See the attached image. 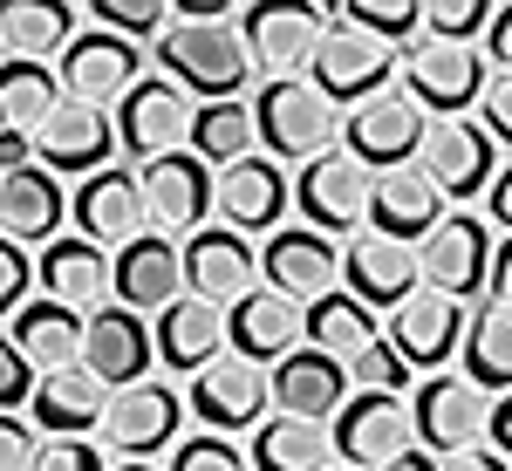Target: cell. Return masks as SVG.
Instances as JSON below:
<instances>
[{"instance_id": "30bf717a", "label": "cell", "mask_w": 512, "mask_h": 471, "mask_svg": "<svg viewBox=\"0 0 512 471\" xmlns=\"http://www.w3.org/2000/svg\"><path fill=\"white\" fill-rule=\"evenodd\" d=\"M492 246H499L492 219L444 212V226L417 246V274H424V287H437V294H451V301L472 308L478 294H485V280H492Z\"/></svg>"}, {"instance_id": "8992f818", "label": "cell", "mask_w": 512, "mask_h": 471, "mask_svg": "<svg viewBox=\"0 0 512 471\" xmlns=\"http://www.w3.org/2000/svg\"><path fill=\"white\" fill-rule=\"evenodd\" d=\"M403 96L424 110V117H465L478 110V96H485V82H492V62H485V48H444V41H417V48H403Z\"/></svg>"}, {"instance_id": "9a60e30c", "label": "cell", "mask_w": 512, "mask_h": 471, "mask_svg": "<svg viewBox=\"0 0 512 471\" xmlns=\"http://www.w3.org/2000/svg\"><path fill=\"white\" fill-rule=\"evenodd\" d=\"M185 431V390L178 383H130V390H110V410H103V444L123 451V458H151V451H171Z\"/></svg>"}, {"instance_id": "4fadbf2b", "label": "cell", "mask_w": 512, "mask_h": 471, "mask_svg": "<svg viewBox=\"0 0 512 471\" xmlns=\"http://www.w3.org/2000/svg\"><path fill=\"white\" fill-rule=\"evenodd\" d=\"M55 82H62V96H69V103H89V110H117L123 96L144 82V48H130V41L103 35V28H82V35L62 48V62H55Z\"/></svg>"}, {"instance_id": "d6a6232c", "label": "cell", "mask_w": 512, "mask_h": 471, "mask_svg": "<svg viewBox=\"0 0 512 471\" xmlns=\"http://www.w3.org/2000/svg\"><path fill=\"white\" fill-rule=\"evenodd\" d=\"M82 321H89V314H76V308H62V301H48V294H35L28 308L7 321V342L28 355L35 376H55V369H76V362H82Z\"/></svg>"}, {"instance_id": "cb8c5ba5", "label": "cell", "mask_w": 512, "mask_h": 471, "mask_svg": "<svg viewBox=\"0 0 512 471\" xmlns=\"http://www.w3.org/2000/svg\"><path fill=\"white\" fill-rule=\"evenodd\" d=\"M253 287H260V253H253L246 233L212 219L205 233L185 239V294L212 301V308H233L239 294H253Z\"/></svg>"}, {"instance_id": "484cf974", "label": "cell", "mask_w": 512, "mask_h": 471, "mask_svg": "<svg viewBox=\"0 0 512 471\" xmlns=\"http://www.w3.org/2000/svg\"><path fill=\"white\" fill-rule=\"evenodd\" d=\"M35 287L48 294V301L76 308V314H96V308H110V301H117L110 253H103L96 239H82V233H62V239H48V246H41Z\"/></svg>"}, {"instance_id": "836d02e7", "label": "cell", "mask_w": 512, "mask_h": 471, "mask_svg": "<svg viewBox=\"0 0 512 471\" xmlns=\"http://www.w3.org/2000/svg\"><path fill=\"white\" fill-rule=\"evenodd\" d=\"M76 7H62V0H7L0 7V48H7V62H62V48L76 41Z\"/></svg>"}, {"instance_id": "5b68a950", "label": "cell", "mask_w": 512, "mask_h": 471, "mask_svg": "<svg viewBox=\"0 0 512 471\" xmlns=\"http://www.w3.org/2000/svg\"><path fill=\"white\" fill-rule=\"evenodd\" d=\"M185 410L198 417V431H260L267 417H274V383H267V369L260 362H246V355H219L212 369H198L192 383H185Z\"/></svg>"}, {"instance_id": "7dc6e473", "label": "cell", "mask_w": 512, "mask_h": 471, "mask_svg": "<svg viewBox=\"0 0 512 471\" xmlns=\"http://www.w3.org/2000/svg\"><path fill=\"white\" fill-rule=\"evenodd\" d=\"M35 369H28V355L14 349V342H7V328H0V410H7V417H21V410H28V396H35Z\"/></svg>"}, {"instance_id": "ffe728a7", "label": "cell", "mask_w": 512, "mask_h": 471, "mask_svg": "<svg viewBox=\"0 0 512 471\" xmlns=\"http://www.w3.org/2000/svg\"><path fill=\"white\" fill-rule=\"evenodd\" d=\"M110 280H117V308L130 314H164L171 301H185V239L171 233H137L130 246L110 253Z\"/></svg>"}, {"instance_id": "816d5d0a", "label": "cell", "mask_w": 512, "mask_h": 471, "mask_svg": "<svg viewBox=\"0 0 512 471\" xmlns=\"http://www.w3.org/2000/svg\"><path fill=\"white\" fill-rule=\"evenodd\" d=\"M485 301H492V308H512V233L492 246V280H485Z\"/></svg>"}, {"instance_id": "d6986e66", "label": "cell", "mask_w": 512, "mask_h": 471, "mask_svg": "<svg viewBox=\"0 0 512 471\" xmlns=\"http://www.w3.org/2000/svg\"><path fill=\"white\" fill-rule=\"evenodd\" d=\"M260 280L274 287V294H287V301H321V294H335L342 287V239L315 233V226H280V233H267V246H260Z\"/></svg>"}, {"instance_id": "f907efd6", "label": "cell", "mask_w": 512, "mask_h": 471, "mask_svg": "<svg viewBox=\"0 0 512 471\" xmlns=\"http://www.w3.org/2000/svg\"><path fill=\"white\" fill-rule=\"evenodd\" d=\"M485 62H492V76H512V7H492V28H485Z\"/></svg>"}, {"instance_id": "f5cc1de1", "label": "cell", "mask_w": 512, "mask_h": 471, "mask_svg": "<svg viewBox=\"0 0 512 471\" xmlns=\"http://www.w3.org/2000/svg\"><path fill=\"white\" fill-rule=\"evenodd\" d=\"M28 164H35V137L28 130H0V178L28 171Z\"/></svg>"}, {"instance_id": "7a4b0ae2", "label": "cell", "mask_w": 512, "mask_h": 471, "mask_svg": "<svg viewBox=\"0 0 512 471\" xmlns=\"http://www.w3.org/2000/svg\"><path fill=\"white\" fill-rule=\"evenodd\" d=\"M246 103H253L260 151L274 157V164H315V157L342 151V110H335V103H328L308 76L260 82Z\"/></svg>"}, {"instance_id": "681fc988", "label": "cell", "mask_w": 512, "mask_h": 471, "mask_svg": "<svg viewBox=\"0 0 512 471\" xmlns=\"http://www.w3.org/2000/svg\"><path fill=\"white\" fill-rule=\"evenodd\" d=\"M35 444H41V431H28L21 417L0 410V471H28L35 465Z\"/></svg>"}, {"instance_id": "1f68e13d", "label": "cell", "mask_w": 512, "mask_h": 471, "mask_svg": "<svg viewBox=\"0 0 512 471\" xmlns=\"http://www.w3.org/2000/svg\"><path fill=\"white\" fill-rule=\"evenodd\" d=\"M103 410H110V390H103L82 362L41 376L35 396H28V417H35L41 437H96L103 431Z\"/></svg>"}, {"instance_id": "c3c4849f", "label": "cell", "mask_w": 512, "mask_h": 471, "mask_svg": "<svg viewBox=\"0 0 512 471\" xmlns=\"http://www.w3.org/2000/svg\"><path fill=\"white\" fill-rule=\"evenodd\" d=\"M478 123H485V137L512 151V76H492L485 82V96H478Z\"/></svg>"}, {"instance_id": "680465c9", "label": "cell", "mask_w": 512, "mask_h": 471, "mask_svg": "<svg viewBox=\"0 0 512 471\" xmlns=\"http://www.w3.org/2000/svg\"><path fill=\"white\" fill-rule=\"evenodd\" d=\"M117 471H158V465H144V458H123V465Z\"/></svg>"}, {"instance_id": "52a82bcc", "label": "cell", "mask_w": 512, "mask_h": 471, "mask_svg": "<svg viewBox=\"0 0 512 471\" xmlns=\"http://www.w3.org/2000/svg\"><path fill=\"white\" fill-rule=\"evenodd\" d=\"M485 424H492V396L478 383H465L458 369H437L410 390V431L437 458H458V451L485 444Z\"/></svg>"}, {"instance_id": "603a6c76", "label": "cell", "mask_w": 512, "mask_h": 471, "mask_svg": "<svg viewBox=\"0 0 512 471\" xmlns=\"http://www.w3.org/2000/svg\"><path fill=\"white\" fill-rule=\"evenodd\" d=\"M287 205H294V185H287V171H280L267 151H253V157H239L233 171H219V198H212V219L253 239V233H280Z\"/></svg>"}, {"instance_id": "5bb4252c", "label": "cell", "mask_w": 512, "mask_h": 471, "mask_svg": "<svg viewBox=\"0 0 512 471\" xmlns=\"http://www.w3.org/2000/svg\"><path fill=\"white\" fill-rule=\"evenodd\" d=\"M192 110H198V103L178 89V82L144 76L117 103V151L137 157V171L158 164V157H171V151H185V137H192Z\"/></svg>"}, {"instance_id": "9f6ffc18", "label": "cell", "mask_w": 512, "mask_h": 471, "mask_svg": "<svg viewBox=\"0 0 512 471\" xmlns=\"http://www.w3.org/2000/svg\"><path fill=\"white\" fill-rule=\"evenodd\" d=\"M444 471H512L492 444H472V451H458V458H444Z\"/></svg>"}, {"instance_id": "ac0fdd59", "label": "cell", "mask_w": 512, "mask_h": 471, "mask_svg": "<svg viewBox=\"0 0 512 471\" xmlns=\"http://www.w3.org/2000/svg\"><path fill=\"white\" fill-rule=\"evenodd\" d=\"M144 178V205H151V226L171 239H192L212 226V198H219V171L198 164L192 151H171L158 164L137 171Z\"/></svg>"}, {"instance_id": "ba28073f", "label": "cell", "mask_w": 512, "mask_h": 471, "mask_svg": "<svg viewBox=\"0 0 512 471\" xmlns=\"http://www.w3.org/2000/svg\"><path fill=\"white\" fill-rule=\"evenodd\" d=\"M424 130L431 117L403 96V89H383V96H369V103H355L349 117H342V151L369 171V178H383V171H403V164H417L424 151Z\"/></svg>"}, {"instance_id": "7c38bea8", "label": "cell", "mask_w": 512, "mask_h": 471, "mask_svg": "<svg viewBox=\"0 0 512 471\" xmlns=\"http://www.w3.org/2000/svg\"><path fill=\"white\" fill-rule=\"evenodd\" d=\"M335 458L349 471H383L390 458H403L417 431H410V396H383V390H355L342 410H335Z\"/></svg>"}, {"instance_id": "7402d4cb", "label": "cell", "mask_w": 512, "mask_h": 471, "mask_svg": "<svg viewBox=\"0 0 512 471\" xmlns=\"http://www.w3.org/2000/svg\"><path fill=\"white\" fill-rule=\"evenodd\" d=\"M151 362H158V342H151V321L130 308H96L82 321V369L103 383V390H130V383H144L151 376Z\"/></svg>"}, {"instance_id": "8fae6325", "label": "cell", "mask_w": 512, "mask_h": 471, "mask_svg": "<svg viewBox=\"0 0 512 471\" xmlns=\"http://www.w3.org/2000/svg\"><path fill=\"white\" fill-rule=\"evenodd\" d=\"M369 171L349 151H328L315 164L294 171V205H301V226H315L328 239H355L369 226Z\"/></svg>"}, {"instance_id": "4316f807", "label": "cell", "mask_w": 512, "mask_h": 471, "mask_svg": "<svg viewBox=\"0 0 512 471\" xmlns=\"http://www.w3.org/2000/svg\"><path fill=\"white\" fill-rule=\"evenodd\" d=\"M451 198L424 178V164H403V171H383L369 185V233L396 239V246H424V239L444 226Z\"/></svg>"}, {"instance_id": "f1b7e54d", "label": "cell", "mask_w": 512, "mask_h": 471, "mask_svg": "<svg viewBox=\"0 0 512 471\" xmlns=\"http://www.w3.org/2000/svg\"><path fill=\"white\" fill-rule=\"evenodd\" d=\"M226 349L260 362V369H274L280 355L301 349V301H287V294H274L260 280L253 294H239L233 308H226Z\"/></svg>"}, {"instance_id": "bcb514c9", "label": "cell", "mask_w": 512, "mask_h": 471, "mask_svg": "<svg viewBox=\"0 0 512 471\" xmlns=\"http://www.w3.org/2000/svg\"><path fill=\"white\" fill-rule=\"evenodd\" d=\"M28 471H110V465H103V444L96 437H41Z\"/></svg>"}, {"instance_id": "7bdbcfd3", "label": "cell", "mask_w": 512, "mask_h": 471, "mask_svg": "<svg viewBox=\"0 0 512 471\" xmlns=\"http://www.w3.org/2000/svg\"><path fill=\"white\" fill-rule=\"evenodd\" d=\"M349 383H355V390H383V396H410V390H417L410 362H403L383 335H376L362 355H349Z\"/></svg>"}, {"instance_id": "f546056e", "label": "cell", "mask_w": 512, "mask_h": 471, "mask_svg": "<svg viewBox=\"0 0 512 471\" xmlns=\"http://www.w3.org/2000/svg\"><path fill=\"white\" fill-rule=\"evenodd\" d=\"M151 342H158V362L171 376H185L192 383L198 369H212L219 355H226V308H212V301H171V308L151 321Z\"/></svg>"}, {"instance_id": "9c48e42d", "label": "cell", "mask_w": 512, "mask_h": 471, "mask_svg": "<svg viewBox=\"0 0 512 471\" xmlns=\"http://www.w3.org/2000/svg\"><path fill=\"white\" fill-rule=\"evenodd\" d=\"M417 164H424V178H431L458 212H472V198H485L492 178H499V144L485 137L478 117H437L431 130H424Z\"/></svg>"}, {"instance_id": "3957f363", "label": "cell", "mask_w": 512, "mask_h": 471, "mask_svg": "<svg viewBox=\"0 0 512 471\" xmlns=\"http://www.w3.org/2000/svg\"><path fill=\"white\" fill-rule=\"evenodd\" d=\"M396 69H403V48H390V41L362 35V28H349V21H335V14H328V35H321V48H315L308 82H315L321 96L349 117L355 103H369V96H383V89H390Z\"/></svg>"}, {"instance_id": "f35d334b", "label": "cell", "mask_w": 512, "mask_h": 471, "mask_svg": "<svg viewBox=\"0 0 512 471\" xmlns=\"http://www.w3.org/2000/svg\"><path fill=\"white\" fill-rule=\"evenodd\" d=\"M69 96L48 62H0V130H28L35 137L41 123L55 117Z\"/></svg>"}, {"instance_id": "db71d44e", "label": "cell", "mask_w": 512, "mask_h": 471, "mask_svg": "<svg viewBox=\"0 0 512 471\" xmlns=\"http://www.w3.org/2000/svg\"><path fill=\"white\" fill-rule=\"evenodd\" d=\"M485 444H492V451H499V458L512 465V390H506V396H492V424H485Z\"/></svg>"}, {"instance_id": "11a10c76", "label": "cell", "mask_w": 512, "mask_h": 471, "mask_svg": "<svg viewBox=\"0 0 512 471\" xmlns=\"http://www.w3.org/2000/svg\"><path fill=\"white\" fill-rule=\"evenodd\" d=\"M485 219H499L512 233V164H499V178H492V192H485Z\"/></svg>"}, {"instance_id": "4dcf8cb0", "label": "cell", "mask_w": 512, "mask_h": 471, "mask_svg": "<svg viewBox=\"0 0 512 471\" xmlns=\"http://www.w3.org/2000/svg\"><path fill=\"white\" fill-rule=\"evenodd\" d=\"M62 219H69V185L55 178V171H14V178H0V233L14 239V246H48V239H62Z\"/></svg>"}, {"instance_id": "8d00e7d4", "label": "cell", "mask_w": 512, "mask_h": 471, "mask_svg": "<svg viewBox=\"0 0 512 471\" xmlns=\"http://www.w3.org/2000/svg\"><path fill=\"white\" fill-rule=\"evenodd\" d=\"M458 376L478 383L485 396L512 390V308H472V328H465V349H458Z\"/></svg>"}, {"instance_id": "b9f144b4", "label": "cell", "mask_w": 512, "mask_h": 471, "mask_svg": "<svg viewBox=\"0 0 512 471\" xmlns=\"http://www.w3.org/2000/svg\"><path fill=\"white\" fill-rule=\"evenodd\" d=\"M492 28V7L485 0H431L424 7V41H444V48H472Z\"/></svg>"}, {"instance_id": "d4e9b609", "label": "cell", "mask_w": 512, "mask_h": 471, "mask_svg": "<svg viewBox=\"0 0 512 471\" xmlns=\"http://www.w3.org/2000/svg\"><path fill=\"white\" fill-rule=\"evenodd\" d=\"M342 287H349L362 308H403L417 287H424V274H417V246H396V239L383 233H362L342 239Z\"/></svg>"}, {"instance_id": "74e56055", "label": "cell", "mask_w": 512, "mask_h": 471, "mask_svg": "<svg viewBox=\"0 0 512 471\" xmlns=\"http://www.w3.org/2000/svg\"><path fill=\"white\" fill-rule=\"evenodd\" d=\"M260 144V130H253V103L239 96V103H198L192 110V137H185V151L198 164H212V171H233L239 157H253Z\"/></svg>"}, {"instance_id": "44dd1931", "label": "cell", "mask_w": 512, "mask_h": 471, "mask_svg": "<svg viewBox=\"0 0 512 471\" xmlns=\"http://www.w3.org/2000/svg\"><path fill=\"white\" fill-rule=\"evenodd\" d=\"M117 157V117L110 110H89V103H62L55 117L35 130V164L41 171H55L62 185L69 178H96L103 164Z\"/></svg>"}, {"instance_id": "f6af8a7d", "label": "cell", "mask_w": 512, "mask_h": 471, "mask_svg": "<svg viewBox=\"0 0 512 471\" xmlns=\"http://www.w3.org/2000/svg\"><path fill=\"white\" fill-rule=\"evenodd\" d=\"M28 301H35V260H28V246L0 233V321H14Z\"/></svg>"}, {"instance_id": "e0dca14e", "label": "cell", "mask_w": 512, "mask_h": 471, "mask_svg": "<svg viewBox=\"0 0 512 471\" xmlns=\"http://www.w3.org/2000/svg\"><path fill=\"white\" fill-rule=\"evenodd\" d=\"M465 328H472V308L465 301H451V294H437V287H417L403 308H390L383 321V342H390L410 369H444L451 355L465 349Z\"/></svg>"}, {"instance_id": "d590c367", "label": "cell", "mask_w": 512, "mask_h": 471, "mask_svg": "<svg viewBox=\"0 0 512 471\" xmlns=\"http://www.w3.org/2000/svg\"><path fill=\"white\" fill-rule=\"evenodd\" d=\"M376 335H383V328H376V308H362L349 287H335V294H321V301L301 308V342L321 349V355H335V362L362 355Z\"/></svg>"}, {"instance_id": "6da1fadb", "label": "cell", "mask_w": 512, "mask_h": 471, "mask_svg": "<svg viewBox=\"0 0 512 471\" xmlns=\"http://www.w3.org/2000/svg\"><path fill=\"white\" fill-rule=\"evenodd\" d=\"M151 55H158L164 82H178L185 96H205V103H239L246 82L260 76L239 41V21H185L178 14Z\"/></svg>"}, {"instance_id": "2e32d148", "label": "cell", "mask_w": 512, "mask_h": 471, "mask_svg": "<svg viewBox=\"0 0 512 471\" xmlns=\"http://www.w3.org/2000/svg\"><path fill=\"white\" fill-rule=\"evenodd\" d=\"M69 219L82 239H96L103 253L130 246L137 233H151V205H144V178L130 164H103L96 178H82L69 192Z\"/></svg>"}, {"instance_id": "ee69618b", "label": "cell", "mask_w": 512, "mask_h": 471, "mask_svg": "<svg viewBox=\"0 0 512 471\" xmlns=\"http://www.w3.org/2000/svg\"><path fill=\"white\" fill-rule=\"evenodd\" d=\"M164 471H253V458L239 451L233 437L198 431V437H178V444H171V465Z\"/></svg>"}, {"instance_id": "ab89813d", "label": "cell", "mask_w": 512, "mask_h": 471, "mask_svg": "<svg viewBox=\"0 0 512 471\" xmlns=\"http://www.w3.org/2000/svg\"><path fill=\"white\" fill-rule=\"evenodd\" d=\"M335 21H349L362 35L390 41V48H417L424 41V7L417 0H342V7H328Z\"/></svg>"}, {"instance_id": "60d3db41", "label": "cell", "mask_w": 512, "mask_h": 471, "mask_svg": "<svg viewBox=\"0 0 512 471\" xmlns=\"http://www.w3.org/2000/svg\"><path fill=\"white\" fill-rule=\"evenodd\" d=\"M89 21H96L103 35L130 41V48H144V41L158 48V41H164V28H171L178 14H171L164 0H96V7H89Z\"/></svg>"}, {"instance_id": "83f0119b", "label": "cell", "mask_w": 512, "mask_h": 471, "mask_svg": "<svg viewBox=\"0 0 512 471\" xmlns=\"http://www.w3.org/2000/svg\"><path fill=\"white\" fill-rule=\"evenodd\" d=\"M267 383H274V410L280 417H308V424H335V410L355 396L349 362L308 349V342H301L294 355H280L274 369H267Z\"/></svg>"}, {"instance_id": "6f0895ef", "label": "cell", "mask_w": 512, "mask_h": 471, "mask_svg": "<svg viewBox=\"0 0 512 471\" xmlns=\"http://www.w3.org/2000/svg\"><path fill=\"white\" fill-rule=\"evenodd\" d=\"M383 471H444V458H437V451H424V444H410V451H403V458H390Z\"/></svg>"}, {"instance_id": "91938a15", "label": "cell", "mask_w": 512, "mask_h": 471, "mask_svg": "<svg viewBox=\"0 0 512 471\" xmlns=\"http://www.w3.org/2000/svg\"><path fill=\"white\" fill-rule=\"evenodd\" d=\"M0 62H7V48H0Z\"/></svg>"}, {"instance_id": "94428289", "label": "cell", "mask_w": 512, "mask_h": 471, "mask_svg": "<svg viewBox=\"0 0 512 471\" xmlns=\"http://www.w3.org/2000/svg\"><path fill=\"white\" fill-rule=\"evenodd\" d=\"M335 471H349V465H335Z\"/></svg>"}, {"instance_id": "e575fe53", "label": "cell", "mask_w": 512, "mask_h": 471, "mask_svg": "<svg viewBox=\"0 0 512 471\" xmlns=\"http://www.w3.org/2000/svg\"><path fill=\"white\" fill-rule=\"evenodd\" d=\"M253 471H335V437L328 424H308V417H267L253 444H246Z\"/></svg>"}, {"instance_id": "277c9868", "label": "cell", "mask_w": 512, "mask_h": 471, "mask_svg": "<svg viewBox=\"0 0 512 471\" xmlns=\"http://www.w3.org/2000/svg\"><path fill=\"white\" fill-rule=\"evenodd\" d=\"M321 35H328V7H308V0H260V7H239V41H246L253 69H260L267 82L308 76Z\"/></svg>"}]
</instances>
